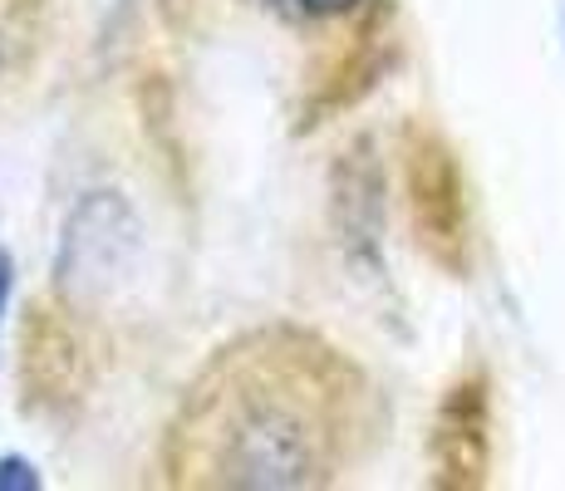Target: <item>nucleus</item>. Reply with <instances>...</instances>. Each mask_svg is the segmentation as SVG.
<instances>
[{
    "label": "nucleus",
    "mask_w": 565,
    "mask_h": 491,
    "mask_svg": "<svg viewBox=\"0 0 565 491\" xmlns=\"http://www.w3.org/2000/svg\"><path fill=\"white\" fill-rule=\"evenodd\" d=\"M369 378L320 330L270 320L222 340L162 423L158 477L192 491H315L369 438Z\"/></svg>",
    "instance_id": "obj_1"
},
{
    "label": "nucleus",
    "mask_w": 565,
    "mask_h": 491,
    "mask_svg": "<svg viewBox=\"0 0 565 491\" xmlns=\"http://www.w3.org/2000/svg\"><path fill=\"white\" fill-rule=\"evenodd\" d=\"M104 344L74 300L60 290L25 305L20 320V408L30 418L79 408L99 384Z\"/></svg>",
    "instance_id": "obj_2"
},
{
    "label": "nucleus",
    "mask_w": 565,
    "mask_h": 491,
    "mask_svg": "<svg viewBox=\"0 0 565 491\" xmlns=\"http://www.w3.org/2000/svg\"><path fill=\"white\" fill-rule=\"evenodd\" d=\"M384 50H388V6L369 0L360 15L344 20L340 35L315 54V70L306 74V98L296 108V134H315L334 114L360 104L374 89L379 70H384Z\"/></svg>",
    "instance_id": "obj_3"
},
{
    "label": "nucleus",
    "mask_w": 565,
    "mask_h": 491,
    "mask_svg": "<svg viewBox=\"0 0 565 491\" xmlns=\"http://www.w3.org/2000/svg\"><path fill=\"white\" fill-rule=\"evenodd\" d=\"M134 216L114 192H89L74 206L70 226H64V250H60V290L64 300L79 305L84 295L108 290V276L128 266L134 256Z\"/></svg>",
    "instance_id": "obj_4"
},
{
    "label": "nucleus",
    "mask_w": 565,
    "mask_h": 491,
    "mask_svg": "<svg viewBox=\"0 0 565 491\" xmlns=\"http://www.w3.org/2000/svg\"><path fill=\"white\" fill-rule=\"evenodd\" d=\"M404 178H408V206H413V226L418 242L428 246L433 260L458 266L462 256V196H458V168L452 152L423 128H408L404 143Z\"/></svg>",
    "instance_id": "obj_5"
},
{
    "label": "nucleus",
    "mask_w": 565,
    "mask_h": 491,
    "mask_svg": "<svg viewBox=\"0 0 565 491\" xmlns=\"http://www.w3.org/2000/svg\"><path fill=\"white\" fill-rule=\"evenodd\" d=\"M433 482L477 487L487 472V384L477 374L458 378L438 403L433 418Z\"/></svg>",
    "instance_id": "obj_6"
},
{
    "label": "nucleus",
    "mask_w": 565,
    "mask_h": 491,
    "mask_svg": "<svg viewBox=\"0 0 565 491\" xmlns=\"http://www.w3.org/2000/svg\"><path fill=\"white\" fill-rule=\"evenodd\" d=\"M40 15H45V0H0V89L15 84L30 40L40 35Z\"/></svg>",
    "instance_id": "obj_7"
},
{
    "label": "nucleus",
    "mask_w": 565,
    "mask_h": 491,
    "mask_svg": "<svg viewBox=\"0 0 565 491\" xmlns=\"http://www.w3.org/2000/svg\"><path fill=\"white\" fill-rule=\"evenodd\" d=\"M276 15L286 20H310V25H344L350 15H360L369 0H266Z\"/></svg>",
    "instance_id": "obj_8"
},
{
    "label": "nucleus",
    "mask_w": 565,
    "mask_h": 491,
    "mask_svg": "<svg viewBox=\"0 0 565 491\" xmlns=\"http://www.w3.org/2000/svg\"><path fill=\"white\" fill-rule=\"evenodd\" d=\"M0 487H40V477H35V467L30 462L6 457V462H0Z\"/></svg>",
    "instance_id": "obj_9"
},
{
    "label": "nucleus",
    "mask_w": 565,
    "mask_h": 491,
    "mask_svg": "<svg viewBox=\"0 0 565 491\" xmlns=\"http://www.w3.org/2000/svg\"><path fill=\"white\" fill-rule=\"evenodd\" d=\"M6 295H10V260H6V250H0V310H6Z\"/></svg>",
    "instance_id": "obj_10"
}]
</instances>
